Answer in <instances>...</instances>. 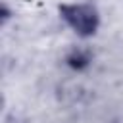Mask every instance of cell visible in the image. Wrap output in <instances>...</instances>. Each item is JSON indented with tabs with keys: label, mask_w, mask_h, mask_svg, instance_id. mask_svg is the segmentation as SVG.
<instances>
[{
	"label": "cell",
	"mask_w": 123,
	"mask_h": 123,
	"mask_svg": "<svg viewBox=\"0 0 123 123\" xmlns=\"http://www.w3.org/2000/svg\"><path fill=\"white\" fill-rule=\"evenodd\" d=\"M60 15L62 19L83 38L92 37L98 31L100 25V15L98 10L90 4L85 2H73V4H62L60 6Z\"/></svg>",
	"instance_id": "cell-1"
},
{
	"label": "cell",
	"mask_w": 123,
	"mask_h": 123,
	"mask_svg": "<svg viewBox=\"0 0 123 123\" xmlns=\"http://www.w3.org/2000/svg\"><path fill=\"white\" fill-rule=\"evenodd\" d=\"M90 62H92V56L85 48H75V50H71L67 54V65L73 67V69H77V71L86 69L90 65Z\"/></svg>",
	"instance_id": "cell-2"
}]
</instances>
